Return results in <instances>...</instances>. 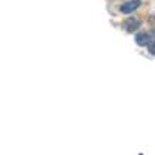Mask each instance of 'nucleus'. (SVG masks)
<instances>
[{
	"label": "nucleus",
	"mask_w": 155,
	"mask_h": 155,
	"mask_svg": "<svg viewBox=\"0 0 155 155\" xmlns=\"http://www.w3.org/2000/svg\"><path fill=\"white\" fill-rule=\"evenodd\" d=\"M151 34H148V33H138L135 36V41H137V44L138 46H148L151 43Z\"/></svg>",
	"instance_id": "obj_3"
},
{
	"label": "nucleus",
	"mask_w": 155,
	"mask_h": 155,
	"mask_svg": "<svg viewBox=\"0 0 155 155\" xmlns=\"http://www.w3.org/2000/svg\"><path fill=\"white\" fill-rule=\"evenodd\" d=\"M152 36H154V37H155V28H154V30H152Z\"/></svg>",
	"instance_id": "obj_5"
},
{
	"label": "nucleus",
	"mask_w": 155,
	"mask_h": 155,
	"mask_svg": "<svg viewBox=\"0 0 155 155\" xmlns=\"http://www.w3.org/2000/svg\"><path fill=\"white\" fill-rule=\"evenodd\" d=\"M141 6V2L140 0H131V2H127L121 6V12L124 14H128V13H132L134 10H137L138 7Z\"/></svg>",
	"instance_id": "obj_1"
},
{
	"label": "nucleus",
	"mask_w": 155,
	"mask_h": 155,
	"mask_svg": "<svg viewBox=\"0 0 155 155\" xmlns=\"http://www.w3.org/2000/svg\"><path fill=\"white\" fill-rule=\"evenodd\" d=\"M148 51H150L152 56H155V41H151L150 44H148Z\"/></svg>",
	"instance_id": "obj_4"
},
{
	"label": "nucleus",
	"mask_w": 155,
	"mask_h": 155,
	"mask_svg": "<svg viewBox=\"0 0 155 155\" xmlns=\"http://www.w3.org/2000/svg\"><path fill=\"white\" fill-rule=\"evenodd\" d=\"M140 26H141V21L138 19H135V17H130L125 21V28H127V31H130V33L135 31L137 28H140Z\"/></svg>",
	"instance_id": "obj_2"
}]
</instances>
